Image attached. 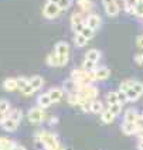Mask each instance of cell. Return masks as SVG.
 <instances>
[{"mask_svg":"<svg viewBox=\"0 0 143 150\" xmlns=\"http://www.w3.org/2000/svg\"><path fill=\"white\" fill-rule=\"evenodd\" d=\"M81 34L84 35L85 38L91 40L93 35H95V30H92V28H91V27H88V25H85L84 28H82V31H81Z\"/></svg>","mask_w":143,"mask_h":150,"instance_id":"f546056e","label":"cell"},{"mask_svg":"<svg viewBox=\"0 0 143 150\" xmlns=\"http://www.w3.org/2000/svg\"><path fill=\"white\" fill-rule=\"evenodd\" d=\"M45 62H47V65H50V67H61V61H59L58 54H57L55 51H51L50 54L45 57Z\"/></svg>","mask_w":143,"mask_h":150,"instance_id":"4fadbf2b","label":"cell"},{"mask_svg":"<svg viewBox=\"0 0 143 150\" xmlns=\"http://www.w3.org/2000/svg\"><path fill=\"white\" fill-rule=\"evenodd\" d=\"M135 62L137 65H143V52H137L135 55Z\"/></svg>","mask_w":143,"mask_h":150,"instance_id":"ab89813d","label":"cell"},{"mask_svg":"<svg viewBox=\"0 0 143 150\" xmlns=\"http://www.w3.org/2000/svg\"><path fill=\"white\" fill-rule=\"evenodd\" d=\"M54 51L59 57H69V44L67 41H58L54 47Z\"/></svg>","mask_w":143,"mask_h":150,"instance_id":"9c48e42d","label":"cell"},{"mask_svg":"<svg viewBox=\"0 0 143 150\" xmlns=\"http://www.w3.org/2000/svg\"><path fill=\"white\" fill-rule=\"evenodd\" d=\"M132 88H133V89H135L137 93L143 95V82H140V81H133V85H132Z\"/></svg>","mask_w":143,"mask_h":150,"instance_id":"8d00e7d4","label":"cell"},{"mask_svg":"<svg viewBox=\"0 0 143 150\" xmlns=\"http://www.w3.org/2000/svg\"><path fill=\"white\" fill-rule=\"evenodd\" d=\"M115 115V116H118L119 113H120V110H122V103H115V105H109V108H108Z\"/></svg>","mask_w":143,"mask_h":150,"instance_id":"d6a6232c","label":"cell"},{"mask_svg":"<svg viewBox=\"0 0 143 150\" xmlns=\"http://www.w3.org/2000/svg\"><path fill=\"white\" fill-rule=\"evenodd\" d=\"M122 132L126 134V136H132V134H137V127H136L135 122H123L120 125Z\"/></svg>","mask_w":143,"mask_h":150,"instance_id":"8fae6325","label":"cell"},{"mask_svg":"<svg viewBox=\"0 0 143 150\" xmlns=\"http://www.w3.org/2000/svg\"><path fill=\"white\" fill-rule=\"evenodd\" d=\"M118 92V100H119V103H122V105H125L127 102V96H126V92H123V91H116Z\"/></svg>","mask_w":143,"mask_h":150,"instance_id":"d590c367","label":"cell"},{"mask_svg":"<svg viewBox=\"0 0 143 150\" xmlns=\"http://www.w3.org/2000/svg\"><path fill=\"white\" fill-rule=\"evenodd\" d=\"M139 1L137 0H125L123 1V10L129 14H135V7Z\"/></svg>","mask_w":143,"mask_h":150,"instance_id":"7402d4cb","label":"cell"},{"mask_svg":"<svg viewBox=\"0 0 143 150\" xmlns=\"http://www.w3.org/2000/svg\"><path fill=\"white\" fill-rule=\"evenodd\" d=\"M136 127H137V133L143 130V115H139V117L136 119Z\"/></svg>","mask_w":143,"mask_h":150,"instance_id":"f35d334b","label":"cell"},{"mask_svg":"<svg viewBox=\"0 0 143 150\" xmlns=\"http://www.w3.org/2000/svg\"><path fill=\"white\" fill-rule=\"evenodd\" d=\"M11 109V105L7 99H0V110L4 112V113H8V110Z\"/></svg>","mask_w":143,"mask_h":150,"instance_id":"4dcf8cb0","label":"cell"},{"mask_svg":"<svg viewBox=\"0 0 143 150\" xmlns=\"http://www.w3.org/2000/svg\"><path fill=\"white\" fill-rule=\"evenodd\" d=\"M139 115L140 113L135 108L127 109L126 112H125V115H123V122H136V119L139 117Z\"/></svg>","mask_w":143,"mask_h":150,"instance_id":"2e32d148","label":"cell"},{"mask_svg":"<svg viewBox=\"0 0 143 150\" xmlns=\"http://www.w3.org/2000/svg\"><path fill=\"white\" fill-rule=\"evenodd\" d=\"M61 11H62V10H61L55 3L47 0V3H45L44 7H42V16L45 17V18H48V20H52V18H57Z\"/></svg>","mask_w":143,"mask_h":150,"instance_id":"3957f363","label":"cell"},{"mask_svg":"<svg viewBox=\"0 0 143 150\" xmlns=\"http://www.w3.org/2000/svg\"><path fill=\"white\" fill-rule=\"evenodd\" d=\"M6 117H7V113H4V112H1V110H0V123H1Z\"/></svg>","mask_w":143,"mask_h":150,"instance_id":"7bdbcfd3","label":"cell"},{"mask_svg":"<svg viewBox=\"0 0 143 150\" xmlns=\"http://www.w3.org/2000/svg\"><path fill=\"white\" fill-rule=\"evenodd\" d=\"M125 92H126V96H127V102H136V100L142 96V95H140V93H137L133 88H129V89L125 91Z\"/></svg>","mask_w":143,"mask_h":150,"instance_id":"484cf974","label":"cell"},{"mask_svg":"<svg viewBox=\"0 0 143 150\" xmlns=\"http://www.w3.org/2000/svg\"><path fill=\"white\" fill-rule=\"evenodd\" d=\"M110 75V69L108 67H99L95 69V79L96 81H105Z\"/></svg>","mask_w":143,"mask_h":150,"instance_id":"7c38bea8","label":"cell"},{"mask_svg":"<svg viewBox=\"0 0 143 150\" xmlns=\"http://www.w3.org/2000/svg\"><path fill=\"white\" fill-rule=\"evenodd\" d=\"M76 4L79 6V8L85 11V13H88V11H91L93 8V1L92 0H76Z\"/></svg>","mask_w":143,"mask_h":150,"instance_id":"ffe728a7","label":"cell"},{"mask_svg":"<svg viewBox=\"0 0 143 150\" xmlns=\"http://www.w3.org/2000/svg\"><path fill=\"white\" fill-rule=\"evenodd\" d=\"M136 44H137L139 48H142L143 50V35H139V37L136 38Z\"/></svg>","mask_w":143,"mask_h":150,"instance_id":"60d3db41","label":"cell"},{"mask_svg":"<svg viewBox=\"0 0 143 150\" xmlns=\"http://www.w3.org/2000/svg\"><path fill=\"white\" fill-rule=\"evenodd\" d=\"M136 147H137V150H143V140H139Z\"/></svg>","mask_w":143,"mask_h":150,"instance_id":"ee69618b","label":"cell"},{"mask_svg":"<svg viewBox=\"0 0 143 150\" xmlns=\"http://www.w3.org/2000/svg\"><path fill=\"white\" fill-rule=\"evenodd\" d=\"M21 92H23V95H25V96H28V95H31V93H34V88L31 86V83H28V85H25L24 88L21 89Z\"/></svg>","mask_w":143,"mask_h":150,"instance_id":"74e56055","label":"cell"},{"mask_svg":"<svg viewBox=\"0 0 143 150\" xmlns=\"http://www.w3.org/2000/svg\"><path fill=\"white\" fill-rule=\"evenodd\" d=\"M135 16L139 18H143V1H139L135 7Z\"/></svg>","mask_w":143,"mask_h":150,"instance_id":"e575fe53","label":"cell"},{"mask_svg":"<svg viewBox=\"0 0 143 150\" xmlns=\"http://www.w3.org/2000/svg\"><path fill=\"white\" fill-rule=\"evenodd\" d=\"M0 126H1V129H3V130H6V132H16L17 126H18V122L7 116L3 122H1V123H0Z\"/></svg>","mask_w":143,"mask_h":150,"instance_id":"30bf717a","label":"cell"},{"mask_svg":"<svg viewBox=\"0 0 143 150\" xmlns=\"http://www.w3.org/2000/svg\"><path fill=\"white\" fill-rule=\"evenodd\" d=\"M64 93H65V91L62 89V86H52V88H50V91H48V95H50L52 103L59 102V100L62 99Z\"/></svg>","mask_w":143,"mask_h":150,"instance_id":"52a82bcc","label":"cell"},{"mask_svg":"<svg viewBox=\"0 0 143 150\" xmlns=\"http://www.w3.org/2000/svg\"><path fill=\"white\" fill-rule=\"evenodd\" d=\"M102 54L99 50H96V48H92V50H88L85 52V58L86 59H91V61H95V62H98L99 59H101Z\"/></svg>","mask_w":143,"mask_h":150,"instance_id":"e0dca14e","label":"cell"},{"mask_svg":"<svg viewBox=\"0 0 143 150\" xmlns=\"http://www.w3.org/2000/svg\"><path fill=\"white\" fill-rule=\"evenodd\" d=\"M35 139H38L44 144V149L47 147H59V142L54 133H50L47 130H40L35 134Z\"/></svg>","mask_w":143,"mask_h":150,"instance_id":"6da1fadb","label":"cell"},{"mask_svg":"<svg viewBox=\"0 0 143 150\" xmlns=\"http://www.w3.org/2000/svg\"><path fill=\"white\" fill-rule=\"evenodd\" d=\"M105 99H106L108 106H109V105L119 103V100H118V92H108V93H106V96H105Z\"/></svg>","mask_w":143,"mask_h":150,"instance_id":"83f0119b","label":"cell"},{"mask_svg":"<svg viewBox=\"0 0 143 150\" xmlns=\"http://www.w3.org/2000/svg\"><path fill=\"white\" fill-rule=\"evenodd\" d=\"M51 103H52V100H51L50 95H48V92L41 93V95H38V96H37V105H38L40 108L45 109V108H48Z\"/></svg>","mask_w":143,"mask_h":150,"instance_id":"5bb4252c","label":"cell"},{"mask_svg":"<svg viewBox=\"0 0 143 150\" xmlns=\"http://www.w3.org/2000/svg\"><path fill=\"white\" fill-rule=\"evenodd\" d=\"M82 68H84L85 71H93V69H96V62H95V61H91V59L85 58L84 64H82Z\"/></svg>","mask_w":143,"mask_h":150,"instance_id":"f1b7e54d","label":"cell"},{"mask_svg":"<svg viewBox=\"0 0 143 150\" xmlns=\"http://www.w3.org/2000/svg\"><path fill=\"white\" fill-rule=\"evenodd\" d=\"M137 1H143V0H137Z\"/></svg>","mask_w":143,"mask_h":150,"instance_id":"bcb514c9","label":"cell"},{"mask_svg":"<svg viewBox=\"0 0 143 150\" xmlns=\"http://www.w3.org/2000/svg\"><path fill=\"white\" fill-rule=\"evenodd\" d=\"M28 83H30V79L25 78V76H18V78H17V85H18V89H20V91L24 88L25 85H28Z\"/></svg>","mask_w":143,"mask_h":150,"instance_id":"1f68e13d","label":"cell"},{"mask_svg":"<svg viewBox=\"0 0 143 150\" xmlns=\"http://www.w3.org/2000/svg\"><path fill=\"white\" fill-rule=\"evenodd\" d=\"M85 24L96 31V30H99V28H101L102 20H101V17L98 16V14H93L92 13V14H88V16L85 17Z\"/></svg>","mask_w":143,"mask_h":150,"instance_id":"8992f818","label":"cell"},{"mask_svg":"<svg viewBox=\"0 0 143 150\" xmlns=\"http://www.w3.org/2000/svg\"><path fill=\"white\" fill-rule=\"evenodd\" d=\"M132 85H133V79H125L123 82L120 83V86H119V89L120 91H127L129 88H132Z\"/></svg>","mask_w":143,"mask_h":150,"instance_id":"836d02e7","label":"cell"},{"mask_svg":"<svg viewBox=\"0 0 143 150\" xmlns=\"http://www.w3.org/2000/svg\"><path fill=\"white\" fill-rule=\"evenodd\" d=\"M85 25L86 24H85V18H84V16H82V13H81V11L72 13V16H71V28H72V31L75 34L81 33Z\"/></svg>","mask_w":143,"mask_h":150,"instance_id":"277c9868","label":"cell"},{"mask_svg":"<svg viewBox=\"0 0 143 150\" xmlns=\"http://www.w3.org/2000/svg\"><path fill=\"white\" fill-rule=\"evenodd\" d=\"M30 83H31V86L34 88V91H38V89H41L42 85H44V79H42V76H40V75H33L30 78Z\"/></svg>","mask_w":143,"mask_h":150,"instance_id":"ac0fdd59","label":"cell"},{"mask_svg":"<svg viewBox=\"0 0 143 150\" xmlns=\"http://www.w3.org/2000/svg\"><path fill=\"white\" fill-rule=\"evenodd\" d=\"M88 38H85L84 35L81 33H76L75 37H74V44H75V47H79V48H82V47H85L86 44H88Z\"/></svg>","mask_w":143,"mask_h":150,"instance_id":"603a6c76","label":"cell"},{"mask_svg":"<svg viewBox=\"0 0 143 150\" xmlns=\"http://www.w3.org/2000/svg\"><path fill=\"white\" fill-rule=\"evenodd\" d=\"M57 122H58V119H57L55 116H54V117H52V119L50 120V123H51V125H52V123H57Z\"/></svg>","mask_w":143,"mask_h":150,"instance_id":"f6af8a7d","label":"cell"},{"mask_svg":"<svg viewBox=\"0 0 143 150\" xmlns=\"http://www.w3.org/2000/svg\"><path fill=\"white\" fill-rule=\"evenodd\" d=\"M103 8H105V13L109 17H116L119 14V11H120V7H119L118 3H116V0L103 4Z\"/></svg>","mask_w":143,"mask_h":150,"instance_id":"ba28073f","label":"cell"},{"mask_svg":"<svg viewBox=\"0 0 143 150\" xmlns=\"http://www.w3.org/2000/svg\"><path fill=\"white\" fill-rule=\"evenodd\" d=\"M3 88H4V91H7V92H13V91H16V89H18L17 78H6L3 81Z\"/></svg>","mask_w":143,"mask_h":150,"instance_id":"9a60e30c","label":"cell"},{"mask_svg":"<svg viewBox=\"0 0 143 150\" xmlns=\"http://www.w3.org/2000/svg\"><path fill=\"white\" fill-rule=\"evenodd\" d=\"M48 1H52V3H55L57 6H58L62 11H65L68 8L71 7V4H72V0H48Z\"/></svg>","mask_w":143,"mask_h":150,"instance_id":"d4e9b609","label":"cell"},{"mask_svg":"<svg viewBox=\"0 0 143 150\" xmlns=\"http://www.w3.org/2000/svg\"><path fill=\"white\" fill-rule=\"evenodd\" d=\"M8 150H27L24 147V146H20V144H16L14 147H11V149H8Z\"/></svg>","mask_w":143,"mask_h":150,"instance_id":"b9f144b4","label":"cell"},{"mask_svg":"<svg viewBox=\"0 0 143 150\" xmlns=\"http://www.w3.org/2000/svg\"><path fill=\"white\" fill-rule=\"evenodd\" d=\"M79 92H81V95L84 96L85 99L89 100L96 99V96H98V89H96V86H93L92 83H84L81 86Z\"/></svg>","mask_w":143,"mask_h":150,"instance_id":"5b68a950","label":"cell"},{"mask_svg":"<svg viewBox=\"0 0 143 150\" xmlns=\"http://www.w3.org/2000/svg\"><path fill=\"white\" fill-rule=\"evenodd\" d=\"M91 112L92 113H102L103 112V103L99 99H93L91 103Z\"/></svg>","mask_w":143,"mask_h":150,"instance_id":"cb8c5ba5","label":"cell"},{"mask_svg":"<svg viewBox=\"0 0 143 150\" xmlns=\"http://www.w3.org/2000/svg\"><path fill=\"white\" fill-rule=\"evenodd\" d=\"M142 115H143V113H142Z\"/></svg>","mask_w":143,"mask_h":150,"instance_id":"7dc6e473","label":"cell"},{"mask_svg":"<svg viewBox=\"0 0 143 150\" xmlns=\"http://www.w3.org/2000/svg\"><path fill=\"white\" fill-rule=\"evenodd\" d=\"M115 115L110 112L109 109H106V110H103L101 113V120H102V123H105V125H109V123H112L113 120H115Z\"/></svg>","mask_w":143,"mask_h":150,"instance_id":"44dd1931","label":"cell"},{"mask_svg":"<svg viewBox=\"0 0 143 150\" xmlns=\"http://www.w3.org/2000/svg\"><path fill=\"white\" fill-rule=\"evenodd\" d=\"M27 117H28V120H30V123H33V125H40L44 122V119H45V113H44V109L40 108L38 105L37 106H34L28 110V113H27Z\"/></svg>","mask_w":143,"mask_h":150,"instance_id":"7a4b0ae2","label":"cell"},{"mask_svg":"<svg viewBox=\"0 0 143 150\" xmlns=\"http://www.w3.org/2000/svg\"><path fill=\"white\" fill-rule=\"evenodd\" d=\"M17 143L13 139H8V137H0V150H8L11 147H14Z\"/></svg>","mask_w":143,"mask_h":150,"instance_id":"d6986e66","label":"cell"},{"mask_svg":"<svg viewBox=\"0 0 143 150\" xmlns=\"http://www.w3.org/2000/svg\"><path fill=\"white\" fill-rule=\"evenodd\" d=\"M7 116L11 117V119H14V120H17V122H20V120H21V117H23V113H21V110H20V109L11 108L10 110H8Z\"/></svg>","mask_w":143,"mask_h":150,"instance_id":"4316f807","label":"cell"}]
</instances>
